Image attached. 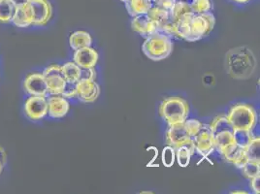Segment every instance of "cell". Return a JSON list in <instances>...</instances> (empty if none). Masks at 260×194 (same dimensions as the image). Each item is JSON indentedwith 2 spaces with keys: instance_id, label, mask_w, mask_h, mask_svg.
Here are the masks:
<instances>
[{
  "instance_id": "1",
  "label": "cell",
  "mask_w": 260,
  "mask_h": 194,
  "mask_svg": "<svg viewBox=\"0 0 260 194\" xmlns=\"http://www.w3.org/2000/svg\"><path fill=\"white\" fill-rule=\"evenodd\" d=\"M226 67L228 73L234 79H249L254 73L256 59L249 48L238 47L226 54Z\"/></svg>"
},
{
  "instance_id": "2",
  "label": "cell",
  "mask_w": 260,
  "mask_h": 194,
  "mask_svg": "<svg viewBox=\"0 0 260 194\" xmlns=\"http://www.w3.org/2000/svg\"><path fill=\"white\" fill-rule=\"evenodd\" d=\"M144 54L153 61L167 58L173 51V39L160 31H156L146 38L142 46Z\"/></svg>"
},
{
  "instance_id": "3",
  "label": "cell",
  "mask_w": 260,
  "mask_h": 194,
  "mask_svg": "<svg viewBox=\"0 0 260 194\" xmlns=\"http://www.w3.org/2000/svg\"><path fill=\"white\" fill-rule=\"evenodd\" d=\"M158 112L168 125H174L184 122L188 118L189 105L182 97H168L160 103Z\"/></svg>"
},
{
  "instance_id": "4",
  "label": "cell",
  "mask_w": 260,
  "mask_h": 194,
  "mask_svg": "<svg viewBox=\"0 0 260 194\" xmlns=\"http://www.w3.org/2000/svg\"><path fill=\"white\" fill-rule=\"evenodd\" d=\"M226 117L233 130L252 131L257 123L256 111L249 104L239 103L232 106Z\"/></svg>"
},
{
  "instance_id": "5",
  "label": "cell",
  "mask_w": 260,
  "mask_h": 194,
  "mask_svg": "<svg viewBox=\"0 0 260 194\" xmlns=\"http://www.w3.org/2000/svg\"><path fill=\"white\" fill-rule=\"evenodd\" d=\"M166 143L175 150L180 147H186L191 154L195 153L193 138L191 137L184 121L182 123L169 125V128L166 131Z\"/></svg>"
},
{
  "instance_id": "6",
  "label": "cell",
  "mask_w": 260,
  "mask_h": 194,
  "mask_svg": "<svg viewBox=\"0 0 260 194\" xmlns=\"http://www.w3.org/2000/svg\"><path fill=\"white\" fill-rule=\"evenodd\" d=\"M216 25V18L212 12L201 15L194 14L190 20L189 42L201 40L213 31Z\"/></svg>"
},
{
  "instance_id": "7",
  "label": "cell",
  "mask_w": 260,
  "mask_h": 194,
  "mask_svg": "<svg viewBox=\"0 0 260 194\" xmlns=\"http://www.w3.org/2000/svg\"><path fill=\"white\" fill-rule=\"evenodd\" d=\"M48 86V93L51 95H60L64 88L66 81L61 70V66L50 65L42 73Z\"/></svg>"
},
{
  "instance_id": "8",
  "label": "cell",
  "mask_w": 260,
  "mask_h": 194,
  "mask_svg": "<svg viewBox=\"0 0 260 194\" xmlns=\"http://www.w3.org/2000/svg\"><path fill=\"white\" fill-rule=\"evenodd\" d=\"M195 151L202 156H208L215 151V135L210 125L202 124L193 137Z\"/></svg>"
},
{
  "instance_id": "9",
  "label": "cell",
  "mask_w": 260,
  "mask_h": 194,
  "mask_svg": "<svg viewBox=\"0 0 260 194\" xmlns=\"http://www.w3.org/2000/svg\"><path fill=\"white\" fill-rule=\"evenodd\" d=\"M29 7L32 13L33 25L44 26L53 17V6L49 0H31Z\"/></svg>"
},
{
  "instance_id": "10",
  "label": "cell",
  "mask_w": 260,
  "mask_h": 194,
  "mask_svg": "<svg viewBox=\"0 0 260 194\" xmlns=\"http://www.w3.org/2000/svg\"><path fill=\"white\" fill-rule=\"evenodd\" d=\"M25 116L33 121H38L48 115V101L46 96L28 97L24 103Z\"/></svg>"
},
{
  "instance_id": "11",
  "label": "cell",
  "mask_w": 260,
  "mask_h": 194,
  "mask_svg": "<svg viewBox=\"0 0 260 194\" xmlns=\"http://www.w3.org/2000/svg\"><path fill=\"white\" fill-rule=\"evenodd\" d=\"M23 87L30 96H46L48 94V86L42 73H31L26 76Z\"/></svg>"
},
{
  "instance_id": "12",
  "label": "cell",
  "mask_w": 260,
  "mask_h": 194,
  "mask_svg": "<svg viewBox=\"0 0 260 194\" xmlns=\"http://www.w3.org/2000/svg\"><path fill=\"white\" fill-rule=\"evenodd\" d=\"M100 86L95 81L80 80L77 83V98L84 103H92L98 100Z\"/></svg>"
},
{
  "instance_id": "13",
  "label": "cell",
  "mask_w": 260,
  "mask_h": 194,
  "mask_svg": "<svg viewBox=\"0 0 260 194\" xmlns=\"http://www.w3.org/2000/svg\"><path fill=\"white\" fill-rule=\"evenodd\" d=\"M99 54L91 47L79 49L74 52L73 61L81 68H94L98 64Z\"/></svg>"
},
{
  "instance_id": "14",
  "label": "cell",
  "mask_w": 260,
  "mask_h": 194,
  "mask_svg": "<svg viewBox=\"0 0 260 194\" xmlns=\"http://www.w3.org/2000/svg\"><path fill=\"white\" fill-rule=\"evenodd\" d=\"M48 101V115L53 119L64 118L68 114L70 104L68 100L61 95H51Z\"/></svg>"
},
{
  "instance_id": "15",
  "label": "cell",
  "mask_w": 260,
  "mask_h": 194,
  "mask_svg": "<svg viewBox=\"0 0 260 194\" xmlns=\"http://www.w3.org/2000/svg\"><path fill=\"white\" fill-rule=\"evenodd\" d=\"M131 27L134 33H138L145 39L157 31L155 23L148 17L147 14L133 17L131 20Z\"/></svg>"
},
{
  "instance_id": "16",
  "label": "cell",
  "mask_w": 260,
  "mask_h": 194,
  "mask_svg": "<svg viewBox=\"0 0 260 194\" xmlns=\"http://www.w3.org/2000/svg\"><path fill=\"white\" fill-rule=\"evenodd\" d=\"M221 155L226 161L234 164L238 169H242V167L249 161L245 153V149L241 148L236 143L228 147L221 153Z\"/></svg>"
},
{
  "instance_id": "17",
  "label": "cell",
  "mask_w": 260,
  "mask_h": 194,
  "mask_svg": "<svg viewBox=\"0 0 260 194\" xmlns=\"http://www.w3.org/2000/svg\"><path fill=\"white\" fill-rule=\"evenodd\" d=\"M11 22L16 26L21 28H27L33 25L32 13L29 4L23 7L16 8Z\"/></svg>"
},
{
  "instance_id": "18",
  "label": "cell",
  "mask_w": 260,
  "mask_h": 194,
  "mask_svg": "<svg viewBox=\"0 0 260 194\" xmlns=\"http://www.w3.org/2000/svg\"><path fill=\"white\" fill-rule=\"evenodd\" d=\"M125 8L130 16L136 17L146 15L152 6V0H126L124 2Z\"/></svg>"
},
{
  "instance_id": "19",
  "label": "cell",
  "mask_w": 260,
  "mask_h": 194,
  "mask_svg": "<svg viewBox=\"0 0 260 194\" xmlns=\"http://www.w3.org/2000/svg\"><path fill=\"white\" fill-rule=\"evenodd\" d=\"M147 15L152 22L155 23V25L157 27V31H159L161 29V27L166 22H168L171 20L170 11L164 9L162 7H159L157 5H153V4H152L151 9L147 13Z\"/></svg>"
},
{
  "instance_id": "20",
  "label": "cell",
  "mask_w": 260,
  "mask_h": 194,
  "mask_svg": "<svg viewBox=\"0 0 260 194\" xmlns=\"http://www.w3.org/2000/svg\"><path fill=\"white\" fill-rule=\"evenodd\" d=\"M92 44V38L89 33L84 30H78L72 33L69 37V45L73 51L90 47Z\"/></svg>"
},
{
  "instance_id": "21",
  "label": "cell",
  "mask_w": 260,
  "mask_h": 194,
  "mask_svg": "<svg viewBox=\"0 0 260 194\" xmlns=\"http://www.w3.org/2000/svg\"><path fill=\"white\" fill-rule=\"evenodd\" d=\"M189 13H193L190 6V1L176 0L172 9L170 10V18L173 22H177L184 15Z\"/></svg>"
},
{
  "instance_id": "22",
  "label": "cell",
  "mask_w": 260,
  "mask_h": 194,
  "mask_svg": "<svg viewBox=\"0 0 260 194\" xmlns=\"http://www.w3.org/2000/svg\"><path fill=\"white\" fill-rule=\"evenodd\" d=\"M61 70L64 76L65 81L68 83H78L81 77V67L74 62L69 61L61 65Z\"/></svg>"
},
{
  "instance_id": "23",
  "label": "cell",
  "mask_w": 260,
  "mask_h": 194,
  "mask_svg": "<svg viewBox=\"0 0 260 194\" xmlns=\"http://www.w3.org/2000/svg\"><path fill=\"white\" fill-rule=\"evenodd\" d=\"M234 143L235 141L233 137V132L225 131L215 135V150H217L220 154L228 147Z\"/></svg>"
},
{
  "instance_id": "24",
  "label": "cell",
  "mask_w": 260,
  "mask_h": 194,
  "mask_svg": "<svg viewBox=\"0 0 260 194\" xmlns=\"http://www.w3.org/2000/svg\"><path fill=\"white\" fill-rule=\"evenodd\" d=\"M16 7L12 3L11 0H0V22H11Z\"/></svg>"
},
{
  "instance_id": "25",
  "label": "cell",
  "mask_w": 260,
  "mask_h": 194,
  "mask_svg": "<svg viewBox=\"0 0 260 194\" xmlns=\"http://www.w3.org/2000/svg\"><path fill=\"white\" fill-rule=\"evenodd\" d=\"M210 127L213 131L214 135H217L218 133L225 132V131L233 132V130H234L230 121L228 120V117H224V116H219V117L215 118L212 121V123L210 124Z\"/></svg>"
},
{
  "instance_id": "26",
  "label": "cell",
  "mask_w": 260,
  "mask_h": 194,
  "mask_svg": "<svg viewBox=\"0 0 260 194\" xmlns=\"http://www.w3.org/2000/svg\"><path fill=\"white\" fill-rule=\"evenodd\" d=\"M260 138L253 137L249 145L245 148V153L249 161L260 163Z\"/></svg>"
},
{
  "instance_id": "27",
  "label": "cell",
  "mask_w": 260,
  "mask_h": 194,
  "mask_svg": "<svg viewBox=\"0 0 260 194\" xmlns=\"http://www.w3.org/2000/svg\"><path fill=\"white\" fill-rule=\"evenodd\" d=\"M233 137H234L235 143L241 148L245 149L254 136L252 134V131H250V130H233Z\"/></svg>"
},
{
  "instance_id": "28",
  "label": "cell",
  "mask_w": 260,
  "mask_h": 194,
  "mask_svg": "<svg viewBox=\"0 0 260 194\" xmlns=\"http://www.w3.org/2000/svg\"><path fill=\"white\" fill-rule=\"evenodd\" d=\"M190 6L196 15H201L213 10L212 0H190Z\"/></svg>"
},
{
  "instance_id": "29",
  "label": "cell",
  "mask_w": 260,
  "mask_h": 194,
  "mask_svg": "<svg viewBox=\"0 0 260 194\" xmlns=\"http://www.w3.org/2000/svg\"><path fill=\"white\" fill-rule=\"evenodd\" d=\"M176 152V160L178 164L181 167H187L189 162H190V157H191V152L186 148V147H180L175 150Z\"/></svg>"
},
{
  "instance_id": "30",
  "label": "cell",
  "mask_w": 260,
  "mask_h": 194,
  "mask_svg": "<svg viewBox=\"0 0 260 194\" xmlns=\"http://www.w3.org/2000/svg\"><path fill=\"white\" fill-rule=\"evenodd\" d=\"M243 175L247 179H252L256 176L260 175V163L259 162L248 161L243 167H242Z\"/></svg>"
},
{
  "instance_id": "31",
  "label": "cell",
  "mask_w": 260,
  "mask_h": 194,
  "mask_svg": "<svg viewBox=\"0 0 260 194\" xmlns=\"http://www.w3.org/2000/svg\"><path fill=\"white\" fill-rule=\"evenodd\" d=\"M161 160H162L163 165L165 167H172L175 160H176V152L175 149L171 146H166L162 151V155H161Z\"/></svg>"
},
{
  "instance_id": "32",
  "label": "cell",
  "mask_w": 260,
  "mask_h": 194,
  "mask_svg": "<svg viewBox=\"0 0 260 194\" xmlns=\"http://www.w3.org/2000/svg\"><path fill=\"white\" fill-rule=\"evenodd\" d=\"M66 99L77 98V83H68L66 82L64 88L60 94Z\"/></svg>"
},
{
  "instance_id": "33",
  "label": "cell",
  "mask_w": 260,
  "mask_h": 194,
  "mask_svg": "<svg viewBox=\"0 0 260 194\" xmlns=\"http://www.w3.org/2000/svg\"><path fill=\"white\" fill-rule=\"evenodd\" d=\"M95 79H96V71L94 68H81L80 80L95 81Z\"/></svg>"
},
{
  "instance_id": "34",
  "label": "cell",
  "mask_w": 260,
  "mask_h": 194,
  "mask_svg": "<svg viewBox=\"0 0 260 194\" xmlns=\"http://www.w3.org/2000/svg\"><path fill=\"white\" fill-rule=\"evenodd\" d=\"M250 183H249V187L250 189L252 190V192L255 194H258L260 192V175L259 176H256L252 179L249 180Z\"/></svg>"
},
{
  "instance_id": "35",
  "label": "cell",
  "mask_w": 260,
  "mask_h": 194,
  "mask_svg": "<svg viewBox=\"0 0 260 194\" xmlns=\"http://www.w3.org/2000/svg\"><path fill=\"white\" fill-rule=\"evenodd\" d=\"M31 0H11L12 3L14 4V6L16 8H19V7H23V6H26L30 3Z\"/></svg>"
},
{
  "instance_id": "36",
  "label": "cell",
  "mask_w": 260,
  "mask_h": 194,
  "mask_svg": "<svg viewBox=\"0 0 260 194\" xmlns=\"http://www.w3.org/2000/svg\"><path fill=\"white\" fill-rule=\"evenodd\" d=\"M6 160H7V154H6V152L4 151V149L0 146V161L5 165Z\"/></svg>"
},
{
  "instance_id": "37",
  "label": "cell",
  "mask_w": 260,
  "mask_h": 194,
  "mask_svg": "<svg viewBox=\"0 0 260 194\" xmlns=\"http://www.w3.org/2000/svg\"><path fill=\"white\" fill-rule=\"evenodd\" d=\"M231 1H233V2H235L237 4H240V5H245V4H248L252 0H231Z\"/></svg>"
},
{
  "instance_id": "38",
  "label": "cell",
  "mask_w": 260,
  "mask_h": 194,
  "mask_svg": "<svg viewBox=\"0 0 260 194\" xmlns=\"http://www.w3.org/2000/svg\"><path fill=\"white\" fill-rule=\"evenodd\" d=\"M231 193H248L247 191H242V190H234V191H231Z\"/></svg>"
},
{
  "instance_id": "39",
  "label": "cell",
  "mask_w": 260,
  "mask_h": 194,
  "mask_svg": "<svg viewBox=\"0 0 260 194\" xmlns=\"http://www.w3.org/2000/svg\"><path fill=\"white\" fill-rule=\"evenodd\" d=\"M160 1H162V0H152V4H154V5L158 4Z\"/></svg>"
},
{
  "instance_id": "40",
  "label": "cell",
  "mask_w": 260,
  "mask_h": 194,
  "mask_svg": "<svg viewBox=\"0 0 260 194\" xmlns=\"http://www.w3.org/2000/svg\"><path fill=\"white\" fill-rule=\"evenodd\" d=\"M3 167H4V164H3L2 162L0 161V174H1L2 170H3Z\"/></svg>"
},
{
  "instance_id": "41",
  "label": "cell",
  "mask_w": 260,
  "mask_h": 194,
  "mask_svg": "<svg viewBox=\"0 0 260 194\" xmlns=\"http://www.w3.org/2000/svg\"><path fill=\"white\" fill-rule=\"evenodd\" d=\"M119 1H121V2H123V3H124L126 0H119Z\"/></svg>"
},
{
  "instance_id": "42",
  "label": "cell",
  "mask_w": 260,
  "mask_h": 194,
  "mask_svg": "<svg viewBox=\"0 0 260 194\" xmlns=\"http://www.w3.org/2000/svg\"><path fill=\"white\" fill-rule=\"evenodd\" d=\"M186 1H190V0H186Z\"/></svg>"
}]
</instances>
